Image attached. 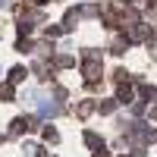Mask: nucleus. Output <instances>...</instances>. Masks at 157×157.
<instances>
[{
    "label": "nucleus",
    "instance_id": "obj_1",
    "mask_svg": "<svg viewBox=\"0 0 157 157\" xmlns=\"http://www.w3.org/2000/svg\"><path fill=\"white\" fill-rule=\"evenodd\" d=\"M82 75H85V85H88V88H94V85H98V78H101V57L94 54V50H88V54H85Z\"/></svg>",
    "mask_w": 157,
    "mask_h": 157
},
{
    "label": "nucleus",
    "instance_id": "obj_2",
    "mask_svg": "<svg viewBox=\"0 0 157 157\" xmlns=\"http://www.w3.org/2000/svg\"><path fill=\"white\" fill-rule=\"evenodd\" d=\"M35 129V116H16L10 123V135H22V132H32Z\"/></svg>",
    "mask_w": 157,
    "mask_h": 157
},
{
    "label": "nucleus",
    "instance_id": "obj_3",
    "mask_svg": "<svg viewBox=\"0 0 157 157\" xmlns=\"http://www.w3.org/2000/svg\"><path fill=\"white\" fill-rule=\"evenodd\" d=\"M126 38H129L132 44H135V41H151V32H148L145 22H135V25H129V35H126Z\"/></svg>",
    "mask_w": 157,
    "mask_h": 157
},
{
    "label": "nucleus",
    "instance_id": "obj_4",
    "mask_svg": "<svg viewBox=\"0 0 157 157\" xmlns=\"http://www.w3.org/2000/svg\"><path fill=\"white\" fill-rule=\"evenodd\" d=\"M116 101H120V104H132L135 101L132 85H129V82H120V88H116Z\"/></svg>",
    "mask_w": 157,
    "mask_h": 157
},
{
    "label": "nucleus",
    "instance_id": "obj_5",
    "mask_svg": "<svg viewBox=\"0 0 157 157\" xmlns=\"http://www.w3.org/2000/svg\"><path fill=\"white\" fill-rule=\"evenodd\" d=\"M78 19H82V10H66V16H63V29L72 32L75 25H78Z\"/></svg>",
    "mask_w": 157,
    "mask_h": 157
},
{
    "label": "nucleus",
    "instance_id": "obj_6",
    "mask_svg": "<svg viewBox=\"0 0 157 157\" xmlns=\"http://www.w3.org/2000/svg\"><path fill=\"white\" fill-rule=\"evenodd\" d=\"M32 72H35L38 78H41V82H47V78H50V63H47V60H35Z\"/></svg>",
    "mask_w": 157,
    "mask_h": 157
},
{
    "label": "nucleus",
    "instance_id": "obj_7",
    "mask_svg": "<svg viewBox=\"0 0 157 157\" xmlns=\"http://www.w3.org/2000/svg\"><path fill=\"white\" fill-rule=\"evenodd\" d=\"M94 110H98V104H94V101H82V104H78V107H75V113L82 116V120H85V116H91Z\"/></svg>",
    "mask_w": 157,
    "mask_h": 157
},
{
    "label": "nucleus",
    "instance_id": "obj_8",
    "mask_svg": "<svg viewBox=\"0 0 157 157\" xmlns=\"http://www.w3.org/2000/svg\"><path fill=\"white\" fill-rule=\"evenodd\" d=\"M25 75H29V72H25V66H13V69H10V82L19 85V82H25Z\"/></svg>",
    "mask_w": 157,
    "mask_h": 157
},
{
    "label": "nucleus",
    "instance_id": "obj_9",
    "mask_svg": "<svg viewBox=\"0 0 157 157\" xmlns=\"http://www.w3.org/2000/svg\"><path fill=\"white\" fill-rule=\"evenodd\" d=\"M85 145H88V148H94V151H98V148H104V138H101L98 132H85Z\"/></svg>",
    "mask_w": 157,
    "mask_h": 157
},
{
    "label": "nucleus",
    "instance_id": "obj_10",
    "mask_svg": "<svg viewBox=\"0 0 157 157\" xmlns=\"http://www.w3.org/2000/svg\"><path fill=\"white\" fill-rule=\"evenodd\" d=\"M129 44H132L129 38H113V44H110V54H123V50H126Z\"/></svg>",
    "mask_w": 157,
    "mask_h": 157
},
{
    "label": "nucleus",
    "instance_id": "obj_11",
    "mask_svg": "<svg viewBox=\"0 0 157 157\" xmlns=\"http://www.w3.org/2000/svg\"><path fill=\"white\" fill-rule=\"evenodd\" d=\"M16 98V88H13V82H3L0 85V101H13Z\"/></svg>",
    "mask_w": 157,
    "mask_h": 157
},
{
    "label": "nucleus",
    "instance_id": "obj_12",
    "mask_svg": "<svg viewBox=\"0 0 157 157\" xmlns=\"http://www.w3.org/2000/svg\"><path fill=\"white\" fill-rule=\"evenodd\" d=\"M44 141H47V145H57V141H60V132L54 126H44Z\"/></svg>",
    "mask_w": 157,
    "mask_h": 157
},
{
    "label": "nucleus",
    "instance_id": "obj_13",
    "mask_svg": "<svg viewBox=\"0 0 157 157\" xmlns=\"http://www.w3.org/2000/svg\"><path fill=\"white\" fill-rule=\"evenodd\" d=\"M72 63H75V60H72L69 54H57V60H54V66H60V69H66V66H72Z\"/></svg>",
    "mask_w": 157,
    "mask_h": 157
},
{
    "label": "nucleus",
    "instance_id": "obj_14",
    "mask_svg": "<svg viewBox=\"0 0 157 157\" xmlns=\"http://www.w3.org/2000/svg\"><path fill=\"white\" fill-rule=\"evenodd\" d=\"M63 32H66L63 25H47V32H44V35H47V41H54V38H60Z\"/></svg>",
    "mask_w": 157,
    "mask_h": 157
},
{
    "label": "nucleus",
    "instance_id": "obj_15",
    "mask_svg": "<svg viewBox=\"0 0 157 157\" xmlns=\"http://www.w3.org/2000/svg\"><path fill=\"white\" fill-rule=\"evenodd\" d=\"M116 104H120V101H101V104H98V110H101V113H113V110H116Z\"/></svg>",
    "mask_w": 157,
    "mask_h": 157
},
{
    "label": "nucleus",
    "instance_id": "obj_16",
    "mask_svg": "<svg viewBox=\"0 0 157 157\" xmlns=\"http://www.w3.org/2000/svg\"><path fill=\"white\" fill-rule=\"evenodd\" d=\"M57 113H60L57 104H41V116H57Z\"/></svg>",
    "mask_w": 157,
    "mask_h": 157
},
{
    "label": "nucleus",
    "instance_id": "obj_17",
    "mask_svg": "<svg viewBox=\"0 0 157 157\" xmlns=\"http://www.w3.org/2000/svg\"><path fill=\"white\" fill-rule=\"evenodd\" d=\"M138 94L145 98V101H151V98H154V91H151V85H145V82H141V85H138Z\"/></svg>",
    "mask_w": 157,
    "mask_h": 157
},
{
    "label": "nucleus",
    "instance_id": "obj_18",
    "mask_svg": "<svg viewBox=\"0 0 157 157\" xmlns=\"http://www.w3.org/2000/svg\"><path fill=\"white\" fill-rule=\"evenodd\" d=\"M98 13H101L98 3H85V6H82V16H98Z\"/></svg>",
    "mask_w": 157,
    "mask_h": 157
},
{
    "label": "nucleus",
    "instance_id": "obj_19",
    "mask_svg": "<svg viewBox=\"0 0 157 157\" xmlns=\"http://www.w3.org/2000/svg\"><path fill=\"white\" fill-rule=\"evenodd\" d=\"M113 78H116V82H129V72H126V69H116Z\"/></svg>",
    "mask_w": 157,
    "mask_h": 157
},
{
    "label": "nucleus",
    "instance_id": "obj_20",
    "mask_svg": "<svg viewBox=\"0 0 157 157\" xmlns=\"http://www.w3.org/2000/svg\"><path fill=\"white\" fill-rule=\"evenodd\" d=\"M16 50H22V54H25V50H32V41H25V38H19V44H16Z\"/></svg>",
    "mask_w": 157,
    "mask_h": 157
},
{
    "label": "nucleus",
    "instance_id": "obj_21",
    "mask_svg": "<svg viewBox=\"0 0 157 157\" xmlns=\"http://www.w3.org/2000/svg\"><path fill=\"white\" fill-rule=\"evenodd\" d=\"M54 98H57V101H66V88L57 85V88H54Z\"/></svg>",
    "mask_w": 157,
    "mask_h": 157
},
{
    "label": "nucleus",
    "instance_id": "obj_22",
    "mask_svg": "<svg viewBox=\"0 0 157 157\" xmlns=\"http://www.w3.org/2000/svg\"><path fill=\"white\" fill-rule=\"evenodd\" d=\"M132 113H135V116L145 113V104H141V101H132Z\"/></svg>",
    "mask_w": 157,
    "mask_h": 157
},
{
    "label": "nucleus",
    "instance_id": "obj_23",
    "mask_svg": "<svg viewBox=\"0 0 157 157\" xmlns=\"http://www.w3.org/2000/svg\"><path fill=\"white\" fill-rule=\"evenodd\" d=\"M91 157H110V154H107V148H98V151L91 154Z\"/></svg>",
    "mask_w": 157,
    "mask_h": 157
},
{
    "label": "nucleus",
    "instance_id": "obj_24",
    "mask_svg": "<svg viewBox=\"0 0 157 157\" xmlns=\"http://www.w3.org/2000/svg\"><path fill=\"white\" fill-rule=\"evenodd\" d=\"M129 157H145V151H141V148H135V151L129 154Z\"/></svg>",
    "mask_w": 157,
    "mask_h": 157
},
{
    "label": "nucleus",
    "instance_id": "obj_25",
    "mask_svg": "<svg viewBox=\"0 0 157 157\" xmlns=\"http://www.w3.org/2000/svg\"><path fill=\"white\" fill-rule=\"evenodd\" d=\"M151 116H154V120H157V113H151Z\"/></svg>",
    "mask_w": 157,
    "mask_h": 157
}]
</instances>
